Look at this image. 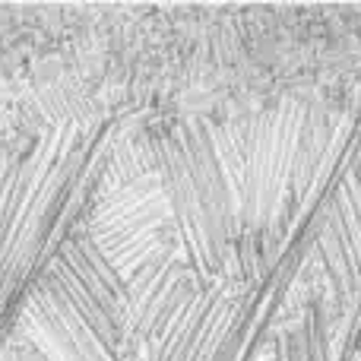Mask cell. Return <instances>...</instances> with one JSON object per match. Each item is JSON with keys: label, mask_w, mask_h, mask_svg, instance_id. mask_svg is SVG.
Wrapping results in <instances>:
<instances>
[{"label": "cell", "mask_w": 361, "mask_h": 361, "mask_svg": "<svg viewBox=\"0 0 361 361\" xmlns=\"http://www.w3.org/2000/svg\"><path fill=\"white\" fill-rule=\"evenodd\" d=\"M276 361H333L330 330L320 307H307L298 324L279 330L276 336Z\"/></svg>", "instance_id": "277c9868"}, {"label": "cell", "mask_w": 361, "mask_h": 361, "mask_svg": "<svg viewBox=\"0 0 361 361\" xmlns=\"http://www.w3.org/2000/svg\"><path fill=\"white\" fill-rule=\"evenodd\" d=\"M333 361H361V298L355 301V311H352L349 324H345V336L339 345V355Z\"/></svg>", "instance_id": "5b68a950"}, {"label": "cell", "mask_w": 361, "mask_h": 361, "mask_svg": "<svg viewBox=\"0 0 361 361\" xmlns=\"http://www.w3.org/2000/svg\"><path fill=\"white\" fill-rule=\"evenodd\" d=\"M149 156L193 273L203 282H231L238 228L212 121L175 118L159 124L149 133Z\"/></svg>", "instance_id": "7a4b0ae2"}, {"label": "cell", "mask_w": 361, "mask_h": 361, "mask_svg": "<svg viewBox=\"0 0 361 361\" xmlns=\"http://www.w3.org/2000/svg\"><path fill=\"white\" fill-rule=\"evenodd\" d=\"M111 159V124L63 121L13 146L0 180V352Z\"/></svg>", "instance_id": "6da1fadb"}, {"label": "cell", "mask_w": 361, "mask_h": 361, "mask_svg": "<svg viewBox=\"0 0 361 361\" xmlns=\"http://www.w3.org/2000/svg\"><path fill=\"white\" fill-rule=\"evenodd\" d=\"M314 250L336 298L355 305L361 298V137L324 206Z\"/></svg>", "instance_id": "3957f363"}]
</instances>
